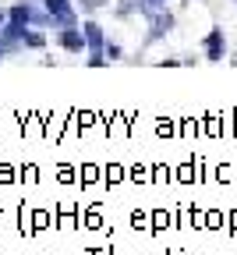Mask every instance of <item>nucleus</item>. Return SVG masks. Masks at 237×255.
I'll use <instances>...</instances> for the list:
<instances>
[{
    "label": "nucleus",
    "mask_w": 237,
    "mask_h": 255,
    "mask_svg": "<svg viewBox=\"0 0 237 255\" xmlns=\"http://www.w3.org/2000/svg\"><path fill=\"white\" fill-rule=\"evenodd\" d=\"M230 60H234V64H237V53H234V57H230Z\"/></svg>",
    "instance_id": "14"
},
{
    "label": "nucleus",
    "mask_w": 237,
    "mask_h": 255,
    "mask_svg": "<svg viewBox=\"0 0 237 255\" xmlns=\"http://www.w3.org/2000/svg\"><path fill=\"white\" fill-rule=\"evenodd\" d=\"M4 21H7V11H0V28H4Z\"/></svg>",
    "instance_id": "13"
},
{
    "label": "nucleus",
    "mask_w": 237,
    "mask_h": 255,
    "mask_svg": "<svg viewBox=\"0 0 237 255\" xmlns=\"http://www.w3.org/2000/svg\"><path fill=\"white\" fill-rule=\"evenodd\" d=\"M7 21L28 25V0H18V4H11V7H7Z\"/></svg>",
    "instance_id": "7"
},
{
    "label": "nucleus",
    "mask_w": 237,
    "mask_h": 255,
    "mask_svg": "<svg viewBox=\"0 0 237 255\" xmlns=\"http://www.w3.org/2000/svg\"><path fill=\"white\" fill-rule=\"evenodd\" d=\"M28 25L32 28H53V14L43 7V0H28Z\"/></svg>",
    "instance_id": "5"
},
{
    "label": "nucleus",
    "mask_w": 237,
    "mask_h": 255,
    "mask_svg": "<svg viewBox=\"0 0 237 255\" xmlns=\"http://www.w3.org/2000/svg\"><path fill=\"white\" fill-rule=\"evenodd\" d=\"M21 43H25L28 50H43V46H46V32H43V28H32V25H28V28L21 32Z\"/></svg>",
    "instance_id": "6"
},
{
    "label": "nucleus",
    "mask_w": 237,
    "mask_h": 255,
    "mask_svg": "<svg viewBox=\"0 0 237 255\" xmlns=\"http://www.w3.org/2000/svg\"><path fill=\"white\" fill-rule=\"evenodd\" d=\"M163 4H166V0H138V11H142V14H152V11L163 7Z\"/></svg>",
    "instance_id": "11"
},
{
    "label": "nucleus",
    "mask_w": 237,
    "mask_h": 255,
    "mask_svg": "<svg viewBox=\"0 0 237 255\" xmlns=\"http://www.w3.org/2000/svg\"><path fill=\"white\" fill-rule=\"evenodd\" d=\"M202 50H206V60H223L227 57V36H223V28H213L209 36H206V43H202Z\"/></svg>",
    "instance_id": "3"
},
{
    "label": "nucleus",
    "mask_w": 237,
    "mask_h": 255,
    "mask_svg": "<svg viewBox=\"0 0 237 255\" xmlns=\"http://www.w3.org/2000/svg\"><path fill=\"white\" fill-rule=\"evenodd\" d=\"M57 50H67V53H82L85 50V36L82 28H57Z\"/></svg>",
    "instance_id": "1"
},
{
    "label": "nucleus",
    "mask_w": 237,
    "mask_h": 255,
    "mask_svg": "<svg viewBox=\"0 0 237 255\" xmlns=\"http://www.w3.org/2000/svg\"><path fill=\"white\" fill-rule=\"evenodd\" d=\"M85 64H89V68H103V64H110V60H107V53H103V50H89Z\"/></svg>",
    "instance_id": "9"
},
{
    "label": "nucleus",
    "mask_w": 237,
    "mask_h": 255,
    "mask_svg": "<svg viewBox=\"0 0 237 255\" xmlns=\"http://www.w3.org/2000/svg\"><path fill=\"white\" fill-rule=\"evenodd\" d=\"M103 53H107V60H124V46H120V43H110V39H107V43H103Z\"/></svg>",
    "instance_id": "8"
},
{
    "label": "nucleus",
    "mask_w": 237,
    "mask_h": 255,
    "mask_svg": "<svg viewBox=\"0 0 237 255\" xmlns=\"http://www.w3.org/2000/svg\"><path fill=\"white\" fill-rule=\"evenodd\" d=\"M131 11H138V0H120V4H117V14L120 18H127Z\"/></svg>",
    "instance_id": "10"
},
{
    "label": "nucleus",
    "mask_w": 237,
    "mask_h": 255,
    "mask_svg": "<svg viewBox=\"0 0 237 255\" xmlns=\"http://www.w3.org/2000/svg\"><path fill=\"white\" fill-rule=\"evenodd\" d=\"M78 28H82V36H85V50H103L107 32H103V25H99V21L85 18V21H78Z\"/></svg>",
    "instance_id": "2"
},
{
    "label": "nucleus",
    "mask_w": 237,
    "mask_h": 255,
    "mask_svg": "<svg viewBox=\"0 0 237 255\" xmlns=\"http://www.w3.org/2000/svg\"><path fill=\"white\" fill-rule=\"evenodd\" d=\"M170 28H174V14H170V11H163V7H156V11L149 14V43L159 39V36H166Z\"/></svg>",
    "instance_id": "4"
},
{
    "label": "nucleus",
    "mask_w": 237,
    "mask_h": 255,
    "mask_svg": "<svg viewBox=\"0 0 237 255\" xmlns=\"http://www.w3.org/2000/svg\"><path fill=\"white\" fill-rule=\"evenodd\" d=\"M234 4H237V0H234Z\"/></svg>",
    "instance_id": "15"
},
{
    "label": "nucleus",
    "mask_w": 237,
    "mask_h": 255,
    "mask_svg": "<svg viewBox=\"0 0 237 255\" xmlns=\"http://www.w3.org/2000/svg\"><path fill=\"white\" fill-rule=\"evenodd\" d=\"M78 4H82V11H96V7H107L110 0H78Z\"/></svg>",
    "instance_id": "12"
}]
</instances>
